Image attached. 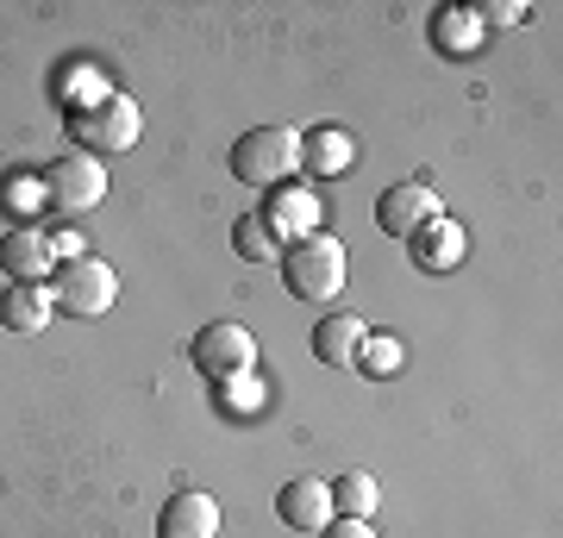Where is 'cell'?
<instances>
[{
    "label": "cell",
    "instance_id": "ba28073f",
    "mask_svg": "<svg viewBox=\"0 0 563 538\" xmlns=\"http://www.w3.org/2000/svg\"><path fill=\"white\" fill-rule=\"evenodd\" d=\"M276 514L288 532H325L332 526V482H313V476H295L276 488Z\"/></svg>",
    "mask_w": 563,
    "mask_h": 538
},
{
    "label": "cell",
    "instance_id": "d6986e66",
    "mask_svg": "<svg viewBox=\"0 0 563 538\" xmlns=\"http://www.w3.org/2000/svg\"><path fill=\"white\" fill-rule=\"evenodd\" d=\"M357 363L369 370V376H395V370H401V339H395V332H369L363 351H357Z\"/></svg>",
    "mask_w": 563,
    "mask_h": 538
},
{
    "label": "cell",
    "instance_id": "603a6c76",
    "mask_svg": "<svg viewBox=\"0 0 563 538\" xmlns=\"http://www.w3.org/2000/svg\"><path fill=\"white\" fill-rule=\"evenodd\" d=\"M488 20H495V25H520V20H526V7H520V0H507V7H488L483 25H488Z\"/></svg>",
    "mask_w": 563,
    "mask_h": 538
},
{
    "label": "cell",
    "instance_id": "cb8c5ba5",
    "mask_svg": "<svg viewBox=\"0 0 563 538\" xmlns=\"http://www.w3.org/2000/svg\"><path fill=\"white\" fill-rule=\"evenodd\" d=\"M0 295H7V288H0Z\"/></svg>",
    "mask_w": 563,
    "mask_h": 538
},
{
    "label": "cell",
    "instance_id": "6da1fadb",
    "mask_svg": "<svg viewBox=\"0 0 563 538\" xmlns=\"http://www.w3.org/2000/svg\"><path fill=\"white\" fill-rule=\"evenodd\" d=\"M301 157H307V139L295 125H257L232 144V176L244 188H282L288 176H301Z\"/></svg>",
    "mask_w": 563,
    "mask_h": 538
},
{
    "label": "cell",
    "instance_id": "7c38bea8",
    "mask_svg": "<svg viewBox=\"0 0 563 538\" xmlns=\"http://www.w3.org/2000/svg\"><path fill=\"white\" fill-rule=\"evenodd\" d=\"M363 339H369V326H363L357 314H325L320 326H313V358L332 363V370H351Z\"/></svg>",
    "mask_w": 563,
    "mask_h": 538
},
{
    "label": "cell",
    "instance_id": "52a82bcc",
    "mask_svg": "<svg viewBox=\"0 0 563 538\" xmlns=\"http://www.w3.org/2000/svg\"><path fill=\"white\" fill-rule=\"evenodd\" d=\"M426 220H439V195H432L426 182H395V188H383L376 226H383L388 239H413Z\"/></svg>",
    "mask_w": 563,
    "mask_h": 538
},
{
    "label": "cell",
    "instance_id": "8992f818",
    "mask_svg": "<svg viewBox=\"0 0 563 538\" xmlns=\"http://www.w3.org/2000/svg\"><path fill=\"white\" fill-rule=\"evenodd\" d=\"M188 358H195V370L207 382H232L244 370H257V339H251V326H239V319H213L201 339H195Z\"/></svg>",
    "mask_w": 563,
    "mask_h": 538
},
{
    "label": "cell",
    "instance_id": "e0dca14e",
    "mask_svg": "<svg viewBox=\"0 0 563 538\" xmlns=\"http://www.w3.org/2000/svg\"><path fill=\"white\" fill-rule=\"evenodd\" d=\"M232 251H239L244 263H269V257H282V244H276V232H269V220H263V213H244V220L232 226Z\"/></svg>",
    "mask_w": 563,
    "mask_h": 538
},
{
    "label": "cell",
    "instance_id": "30bf717a",
    "mask_svg": "<svg viewBox=\"0 0 563 538\" xmlns=\"http://www.w3.org/2000/svg\"><path fill=\"white\" fill-rule=\"evenodd\" d=\"M413 263H420V270H432V276H444V270H457L463 263V251H470V232H463L457 220H426L420 232H413Z\"/></svg>",
    "mask_w": 563,
    "mask_h": 538
},
{
    "label": "cell",
    "instance_id": "ffe728a7",
    "mask_svg": "<svg viewBox=\"0 0 563 538\" xmlns=\"http://www.w3.org/2000/svg\"><path fill=\"white\" fill-rule=\"evenodd\" d=\"M220 388H225V407H232V414H244V407L257 414V407H263V382H257V370H244V376L220 382Z\"/></svg>",
    "mask_w": 563,
    "mask_h": 538
},
{
    "label": "cell",
    "instance_id": "3957f363",
    "mask_svg": "<svg viewBox=\"0 0 563 538\" xmlns=\"http://www.w3.org/2000/svg\"><path fill=\"white\" fill-rule=\"evenodd\" d=\"M282 282L295 300H332L344 288V244L325 239V232H307V239L282 244Z\"/></svg>",
    "mask_w": 563,
    "mask_h": 538
},
{
    "label": "cell",
    "instance_id": "4fadbf2b",
    "mask_svg": "<svg viewBox=\"0 0 563 538\" xmlns=\"http://www.w3.org/2000/svg\"><path fill=\"white\" fill-rule=\"evenodd\" d=\"M51 239H44V232H7V239H0V270H7V276L13 282H44L51 276Z\"/></svg>",
    "mask_w": 563,
    "mask_h": 538
},
{
    "label": "cell",
    "instance_id": "5b68a950",
    "mask_svg": "<svg viewBox=\"0 0 563 538\" xmlns=\"http://www.w3.org/2000/svg\"><path fill=\"white\" fill-rule=\"evenodd\" d=\"M113 295H120V276H113L101 257L63 263L57 282H51V300H57V314H69V319H101L107 307H113Z\"/></svg>",
    "mask_w": 563,
    "mask_h": 538
},
{
    "label": "cell",
    "instance_id": "7402d4cb",
    "mask_svg": "<svg viewBox=\"0 0 563 538\" xmlns=\"http://www.w3.org/2000/svg\"><path fill=\"white\" fill-rule=\"evenodd\" d=\"M320 538H376V532H369V519H344V514H339Z\"/></svg>",
    "mask_w": 563,
    "mask_h": 538
},
{
    "label": "cell",
    "instance_id": "44dd1931",
    "mask_svg": "<svg viewBox=\"0 0 563 538\" xmlns=\"http://www.w3.org/2000/svg\"><path fill=\"white\" fill-rule=\"evenodd\" d=\"M51 257H57V270H63V263H76V257H88V251H81V232H76V226L51 232Z\"/></svg>",
    "mask_w": 563,
    "mask_h": 538
},
{
    "label": "cell",
    "instance_id": "9c48e42d",
    "mask_svg": "<svg viewBox=\"0 0 563 538\" xmlns=\"http://www.w3.org/2000/svg\"><path fill=\"white\" fill-rule=\"evenodd\" d=\"M157 538H220V501L201 495V488L169 495L157 514Z\"/></svg>",
    "mask_w": 563,
    "mask_h": 538
},
{
    "label": "cell",
    "instance_id": "ac0fdd59",
    "mask_svg": "<svg viewBox=\"0 0 563 538\" xmlns=\"http://www.w3.org/2000/svg\"><path fill=\"white\" fill-rule=\"evenodd\" d=\"M351 157H357V144H351V132H313L307 139V157L320 176H339V169H351Z\"/></svg>",
    "mask_w": 563,
    "mask_h": 538
},
{
    "label": "cell",
    "instance_id": "2e32d148",
    "mask_svg": "<svg viewBox=\"0 0 563 538\" xmlns=\"http://www.w3.org/2000/svg\"><path fill=\"white\" fill-rule=\"evenodd\" d=\"M376 501H383V488H376L369 470H344V476L332 482V514H344V519H369Z\"/></svg>",
    "mask_w": 563,
    "mask_h": 538
},
{
    "label": "cell",
    "instance_id": "9a60e30c",
    "mask_svg": "<svg viewBox=\"0 0 563 538\" xmlns=\"http://www.w3.org/2000/svg\"><path fill=\"white\" fill-rule=\"evenodd\" d=\"M432 44H439L444 57L483 51V13H476V7H439V13H432Z\"/></svg>",
    "mask_w": 563,
    "mask_h": 538
},
{
    "label": "cell",
    "instance_id": "8fae6325",
    "mask_svg": "<svg viewBox=\"0 0 563 538\" xmlns=\"http://www.w3.org/2000/svg\"><path fill=\"white\" fill-rule=\"evenodd\" d=\"M51 288H38V282H13L7 295H0V326L7 332H20V339H38L44 326H51Z\"/></svg>",
    "mask_w": 563,
    "mask_h": 538
},
{
    "label": "cell",
    "instance_id": "5bb4252c",
    "mask_svg": "<svg viewBox=\"0 0 563 538\" xmlns=\"http://www.w3.org/2000/svg\"><path fill=\"white\" fill-rule=\"evenodd\" d=\"M263 220L276 239H307V232H320V195L313 188H276V207Z\"/></svg>",
    "mask_w": 563,
    "mask_h": 538
},
{
    "label": "cell",
    "instance_id": "7a4b0ae2",
    "mask_svg": "<svg viewBox=\"0 0 563 538\" xmlns=\"http://www.w3.org/2000/svg\"><path fill=\"white\" fill-rule=\"evenodd\" d=\"M63 132L76 139V151H101V157H113V151H132L139 144V100L132 95H101V100H88V107H69L63 113Z\"/></svg>",
    "mask_w": 563,
    "mask_h": 538
},
{
    "label": "cell",
    "instance_id": "277c9868",
    "mask_svg": "<svg viewBox=\"0 0 563 538\" xmlns=\"http://www.w3.org/2000/svg\"><path fill=\"white\" fill-rule=\"evenodd\" d=\"M44 207L51 213H88V207H101V195H107V169H101V157H88V151H63L51 169H44Z\"/></svg>",
    "mask_w": 563,
    "mask_h": 538
}]
</instances>
